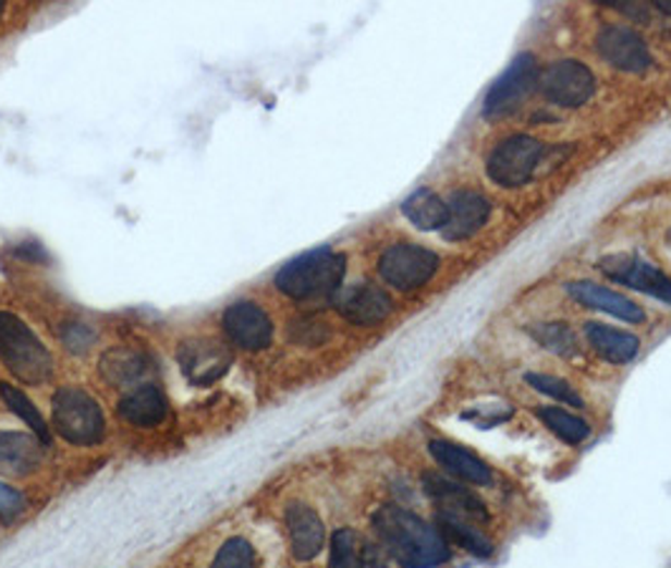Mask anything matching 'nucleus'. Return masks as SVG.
<instances>
[{
	"label": "nucleus",
	"instance_id": "nucleus-1",
	"mask_svg": "<svg viewBox=\"0 0 671 568\" xmlns=\"http://www.w3.org/2000/svg\"><path fill=\"white\" fill-rule=\"evenodd\" d=\"M371 525L381 548L402 568H435L450 561V541L412 510L381 506L371 516Z\"/></svg>",
	"mask_w": 671,
	"mask_h": 568
},
{
	"label": "nucleus",
	"instance_id": "nucleus-2",
	"mask_svg": "<svg viewBox=\"0 0 671 568\" xmlns=\"http://www.w3.org/2000/svg\"><path fill=\"white\" fill-rule=\"evenodd\" d=\"M346 276V255L331 247H316L288 261L276 274V288L293 301L329 299L341 291Z\"/></svg>",
	"mask_w": 671,
	"mask_h": 568
},
{
	"label": "nucleus",
	"instance_id": "nucleus-3",
	"mask_svg": "<svg viewBox=\"0 0 671 568\" xmlns=\"http://www.w3.org/2000/svg\"><path fill=\"white\" fill-rule=\"evenodd\" d=\"M0 362L23 384H44L53 372L44 341L8 311H0Z\"/></svg>",
	"mask_w": 671,
	"mask_h": 568
},
{
	"label": "nucleus",
	"instance_id": "nucleus-4",
	"mask_svg": "<svg viewBox=\"0 0 671 568\" xmlns=\"http://www.w3.org/2000/svg\"><path fill=\"white\" fill-rule=\"evenodd\" d=\"M53 427L71 445H96L103 437V412L91 395L78 387H61L51 402Z\"/></svg>",
	"mask_w": 671,
	"mask_h": 568
},
{
	"label": "nucleus",
	"instance_id": "nucleus-5",
	"mask_svg": "<svg viewBox=\"0 0 671 568\" xmlns=\"http://www.w3.org/2000/svg\"><path fill=\"white\" fill-rule=\"evenodd\" d=\"M542 152H546V144L530 134H510L495 144L490 157H487V178L508 190L523 188L538 170Z\"/></svg>",
	"mask_w": 671,
	"mask_h": 568
},
{
	"label": "nucleus",
	"instance_id": "nucleus-6",
	"mask_svg": "<svg viewBox=\"0 0 671 568\" xmlns=\"http://www.w3.org/2000/svg\"><path fill=\"white\" fill-rule=\"evenodd\" d=\"M379 276L399 291H417L427 286L439 270V255L417 243H394L381 253Z\"/></svg>",
	"mask_w": 671,
	"mask_h": 568
},
{
	"label": "nucleus",
	"instance_id": "nucleus-7",
	"mask_svg": "<svg viewBox=\"0 0 671 568\" xmlns=\"http://www.w3.org/2000/svg\"><path fill=\"white\" fill-rule=\"evenodd\" d=\"M538 89L550 104L563 109H578L590 101L596 92V76L586 63L575 59H561L540 71Z\"/></svg>",
	"mask_w": 671,
	"mask_h": 568
},
{
	"label": "nucleus",
	"instance_id": "nucleus-8",
	"mask_svg": "<svg viewBox=\"0 0 671 568\" xmlns=\"http://www.w3.org/2000/svg\"><path fill=\"white\" fill-rule=\"evenodd\" d=\"M538 76L540 69L533 53L515 56L513 63L502 71V76L487 92L483 114L487 119H498L523 107L527 94H533L535 86H538Z\"/></svg>",
	"mask_w": 671,
	"mask_h": 568
},
{
	"label": "nucleus",
	"instance_id": "nucleus-9",
	"mask_svg": "<svg viewBox=\"0 0 671 568\" xmlns=\"http://www.w3.org/2000/svg\"><path fill=\"white\" fill-rule=\"evenodd\" d=\"M178 362L182 374L195 387H210L225 377L230 364H233V351L228 343L215 339H190L180 347Z\"/></svg>",
	"mask_w": 671,
	"mask_h": 568
},
{
	"label": "nucleus",
	"instance_id": "nucleus-10",
	"mask_svg": "<svg viewBox=\"0 0 671 568\" xmlns=\"http://www.w3.org/2000/svg\"><path fill=\"white\" fill-rule=\"evenodd\" d=\"M598 270L609 276L611 281H619L634 288V291H642L646 295H654V299L671 303V278L661 274L657 266L638 258V255H606V258L598 261Z\"/></svg>",
	"mask_w": 671,
	"mask_h": 568
},
{
	"label": "nucleus",
	"instance_id": "nucleus-11",
	"mask_svg": "<svg viewBox=\"0 0 671 568\" xmlns=\"http://www.w3.org/2000/svg\"><path fill=\"white\" fill-rule=\"evenodd\" d=\"M222 331L235 347L245 351L268 349L273 341V322H270L268 311L255 301L230 303L222 314Z\"/></svg>",
	"mask_w": 671,
	"mask_h": 568
},
{
	"label": "nucleus",
	"instance_id": "nucleus-12",
	"mask_svg": "<svg viewBox=\"0 0 671 568\" xmlns=\"http://www.w3.org/2000/svg\"><path fill=\"white\" fill-rule=\"evenodd\" d=\"M596 48L613 69L638 74L651 63V51L642 36L631 26H603L596 36Z\"/></svg>",
	"mask_w": 671,
	"mask_h": 568
},
{
	"label": "nucleus",
	"instance_id": "nucleus-13",
	"mask_svg": "<svg viewBox=\"0 0 671 568\" xmlns=\"http://www.w3.org/2000/svg\"><path fill=\"white\" fill-rule=\"evenodd\" d=\"M333 306L354 326H379L391 314V299L383 288L374 283H356L341 288L333 295Z\"/></svg>",
	"mask_w": 671,
	"mask_h": 568
},
{
	"label": "nucleus",
	"instance_id": "nucleus-14",
	"mask_svg": "<svg viewBox=\"0 0 671 568\" xmlns=\"http://www.w3.org/2000/svg\"><path fill=\"white\" fill-rule=\"evenodd\" d=\"M422 487H425L427 498L435 503L437 510H444V513L467 518L473 523H483L490 518L487 513L485 503L477 498V495L469 491V487L454 483V480L437 475V473H425L422 475Z\"/></svg>",
	"mask_w": 671,
	"mask_h": 568
},
{
	"label": "nucleus",
	"instance_id": "nucleus-15",
	"mask_svg": "<svg viewBox=\"0 0 671 568\" xmlns=\"http://www.w3.org/2000/svg\"><path fill=\"white\" fill-rule=\"evenodd\" d=\"M447 226L442 228L444 240H467L485 228L487 218H490L492 205L483 192L477 190H454L450 200H447Z\"/></svg>",
	"mask_w": 671,
	"mask_h": 568
},
{
	"label": "nucleus",
	"instance_id": "nucleus-16",
	"mask_svg": "<svg viewBox=\"0 0 671 568\" xmlns=\"http://www.w3.org/2000/svg\"><path fill=\"white\" fill-rule=\"evenodd\" d=\"M285 528L291 539L295 561H314L326 543V525L321 516L306 503H291L285 508Z\"/></svg>",
	"mask_w": 671,
	"mask_h": 568
},
{
	"label": "nucleus",
	"instance_id": "nucleus-17",
	"mask_svg": "<svg viewBox=\"0 0 671 568\" xmlns=\"http://www.w3.org/2000/svg\"><path fill=\"white\" fill-rule=\"evenodd\" d=\"M565 291H569L575 301L581 303V306L594 309V311H603V314L617 316L621 322L626 324H644L646 314L644 309L638 306L629 299V295H623L619 291H611V288L590 283V281H575L565 286Z\"/></svg>",
	"mask_w": 671,
	"mask_h": 568
},
{
	"label": "nucleus",
	"instance_id": "nucleus-18",
	"mask_svg": "<svg viewBox=\"0 0 671 568\" xmlns=\"http://www.w3.org/2000/svg\"><path fill=\"white\" fill-rule=\"evenodd\" d=\"M427 450L439 468L452 478L465 480L469 485H490L492 470L485 460H479L475 452L465 450L462 445L447 443V439H429Z\"/></svg>",
	"mask_w": 671,
	"mask_h": 568
},
{
	"label": "nucleus",
	"instance_id": "nucleus-19",
	"mask_svg": "<svg viewBox=\"0 0 671 568\" xmlns=\"http://www.w3.org/2000/svg\"><path fill=\"white\" fill-rule=\"evenodd\" d=\"M170 404H167L164 391L155 384H142L130 395L119 399L117 414L134 427H157L162 425Z\"/></svg>",
	"mask_w": 671,
	"mask_h": 568
},
{
	"label": "nucleus",
	"instance_id": "nucleus-20",
	"mask_svg": "<svg viewBox=\"0 0 671 568\" xmlns=\"http://www.w3.org/2000/svg\"><path fill=\"white\" fill-rule=\"evenodd\" d=\"M41 439L26 432H0V473L30 475L41 466Z\"/></svg>",
	"mask_w": 671,
	"mask_h": 568
},
{
	"label": "nucleus",
	"instance_id": "nucleus-21",
	"mask_svg": "<svg viewBox=\"0 0 671 568\" xmlns=\"http://www.w3.org/2000/svg\"><path fill=\"white\" fill-rule=\"evenodd\" d=\"M583 331H586L588 347L611 364L634 362L638 349H642V343H638L634 334L611 329V326H606V324L588 322L586 326H583Z\"/></svg>",
	"mask_w": 671,
	"mask_h": 568
},
{
	"label": "nucleus",
	"instance_id": "nucleus-22",
	"mask_svg": "<svg viewBox=\"0 0 671 568\" xmlns=\"http://www.w3.org/2000/svg\"><path fill=\"white\" fill-rule=\"evenodd\" d=\"M404 218L419 230H442L450 218L447 203L429 188H419L402 203Z\"/></svg>",
	"mask_w": 671,
	"mask_h": 568
},
{
	"label": "nucleus",
	"instance_id": "nucleus-23",
	"mask_svg": "<svg viewBox=\"0 0 671 568\" xmlns=\"http://www.w3.org/2000/svg\"><path fill=\"white\" fill-rule=\"evenodd\" d=\"M437 528L442 531L447 541L457 543V546L469 551L473 556H477V558L492 556V541L487 539V535L479 531V528L473 521H467V518H460V516L444 513V510H437Z\"/></svg>",
	"mask_w": 671,
	"mask_h": 568
},
{
	"label": "nucleus",
	"instance_id": "nucleus-24",
	"mask_svg": "<svg viewBox=\"0 0 671 568\" xmlns=\"http://www.w3.org/2000/svg\"><path fill=\"white\" fill-rule=\"evenodd\" d=\"M101 372L111 384L124 387V384H134L147 374V362L132 349H111L101 359Z\"/></svg>",
	"mask_w": 671,
	"mask_h": 568
},
{
	"label": "nucleus",
	"instance_id": "nucleus-25",
	"mask_svg": "<svg viewBox=\"0 0 671 568\" xmlns=\"http://www.w3.org/2000/svg\"><path fill=\"white\" fill-rule=\"evenodd\" d=\"M538 418L553 435L569 445H581L590 435V425L586 420L575 418V414L561 410V407H538Z\"/></svg>",
	"mask_w": 671,
	"mask_h": 568
},
{
	"label": "nucleus",
	"instance_id": "nucleus-26",
	"mask_svg": "<svg viewBox=\"0 0 671 568\" xmlns=\"http://www.w3.org/2000/svg\"><path fill=\"white\" fill-rule=\"evenodd\" d=\"M0 395H3L5 404L11 407V412H15L19 418L28 422V427L36 432L38 439H41L44 445L51 443V435H48V427H46V422L41 418V412L36 410L34 402H30V399L23 395L19 387H13V384H0Z\"/></svg>",
	"mask_w": 671,
	"mask_h": 568
},
{
	"label": "nucleus",
	"instance_id": "nucleus-27",
	"mask_svg": "<svg viewBox=\"0 0 671 568\" xmlns=\"http://www.w3.org/2000/svg\"><path fill=\"white\" fill-rule=\"evenodd\" d=\"M527 334H530L542 349L553 351V354H561V356L575 354V336L565 324H558V322L533 324V326H527Z\"/></svg>",
	"mask_w": 671,
	"mask_h": 568
},
{
	"label": "nucleus",
	"instance_id": "nucleus-28",
	"mask_svg": "<svg viewBox=\"0 0 671 568\" xmlns=\"http://www.w3.org/2000/svg\"><path fill=\"white\" fill-rule=\"evenodd\" d=\"M525 382L530 384L535 391H540V395L556 399V402H563V404H571V407H583V397L571 387L569 382L561 379V377H553V374L530 372V374H525Z\"/></svg>",
	"mask_w": 671,
	"mask_h": 568
},
{
	"label": "nucleus",
	"instance_id": "nucleus-29",
	"mask_svg": "<svg viewBox=\"0 0 671 568\" xmlns=\"http://www.w3.org/2000/svg\"><path fill=\"white\" fill-rule=\"evenodd\" d=\"M212 568H255V548L251 541L240 539V535L228 539L215 554Z\"/></svg>",
	"mask_w": 671,
	"mask_h": 568
},
{
	"label": "nucleus",
	"instance_id": "nucleus-30",
	"mask_svg": "<svg viewBox=\"0 0 671 568\" xmlns=\"http://www.w3.org/2000/svg\"><path fill=\"white\" fill-rule=\"evenodd\" d=\"M329 568H358V535L351 528H339L331 535Z\"/></svg>",
	"mask_w": 671,
	"mask_h": 568
},
{
	"label": "nucleus",
	"instance_id": "nucleus-31",
	"mask_svg": "<svg viewBox=\"0 0 671 568\" xmlns=\"http://www.w3.org/2000/svg\"><path fill=\"white\" fill-rule=\"evenodd\" d=\"M23 510H26V498H23V493L0 483V518H3L5 523H11L23 513Z\"/></svg>",
	"mask_w": 671,
	"mask_h": 568
},
{
	"label": "nucleus",
	"instance_id": "nucleus-32",
	"mask_svg": "<svg viewBox=\"0 0 671 568\" xmlns=\"http://www.w3.org/2000/svg\"><path fill=\"white\" fill-rule=\"evenodd\" d=\"M358 568H389L387 551H383L379 543L366 541L364 546L358 548Z\"/></svg>",
	"mask_w": 671,
	"mask_h": 568
},
{
	"label": "nucleus",
	"instance_id": "nucleus-33",
	"mask_svg": "<svg viewBox=\"0 0 671 568\" xmlns=\"http://www.w3.org/2000/svg\"><path fill=\"white\" fill-rule=\"evenodd\" d=\"M654 8H657V11H661V13L671 15V3H669V0H659V3H654Z\"/></svg>",
	"mask_w": 671,
	"mask_h": 568
},
{
	"label": "nucleus",
	"instance_id": "nucleus-34",
	"mask_svg": "<svg viewBox=\"0 0 671 568\" xmlns=\"http://www.w3.org/2000/svg\"><path fill=\"white\" fill-rule=\"evenodd\" d=\"M3 13H5V3H0V19H3Z\"/></svg>",
	"mask_w": 671,
	"mask_h": 568
},
{
	"label": "nucleus",
	"instance_id": "nucleus-35",
	"mask_svg": "<svg viewBox=\"0 0 671 568\" xmlns=\"http://www.w3.org/2000/svg\"><path fill=\"white\" fill-rule=\"evenodd\" d=\"M667 243L671 245V230H669V233H667Z\"/></svg>",
	"mask_w": 671,
	"mask_h": 568
}]
</instances>
